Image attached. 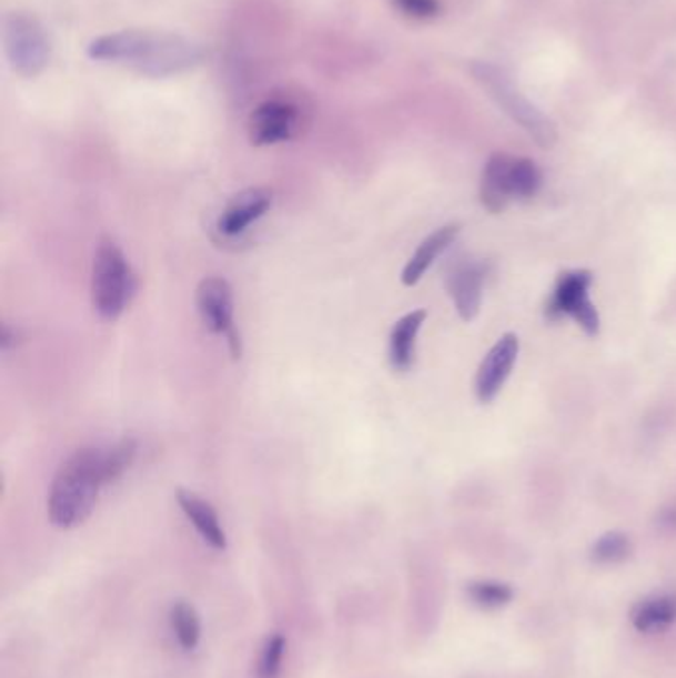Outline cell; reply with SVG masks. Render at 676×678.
<instances>
[{"label":"cell","instance_id":"30bf717a","mask_svg":"<svg viewBox=\"0 0 676 678\" xmlns=\"http://www.w3.org/2000/svg\"><path fill=\"white\" fill-rule=\"evenodd\" d=\"M518 352V335L504 334L496 344L492 345L491 352L484 355L474 382V391L481 403H491L501 393L516 365Z\"/></svg>","mask_w":676,"mask_h":678},{"label":"cell","instance_id":"6da1fadb","mask_svg":"<svg viewBox=\"0 0 676 678\" xmlns=\"http://www.w3.org/2000/svg\"><path fill=\"white\" fill-rule=\"evenodd\" d=\"M138 455L133 438L100 448H78L65 458L48 493V518L60 530H72L92 516L98 496L108 484L115 483Z\"/></svg>","mask_w":676,"mask_h":678},{"label":"cell","instance_id":"e0dca14e","mask_svg":"<svg viewBox=\"0 0 676 678\" xmlns=\"http://www.w3.org/2000/svg\"><path fill=\"white\" fill-rule=\"evenodd\" d=\"M633 556V542L627 534L623 532H607L602 538L595 539L592 549H589V558L599 566H613V564H623Z\"/></svg>","mask_w":676,"mask_h":678},{"label":"cell","instance_id":"ffe728a7","mask_svg":"<svg viewBox=\"0 0 676 678\" xmlns=\"http://www.w3.org/2000/svg\"><path fill=\"white\" fill-rule=\"evenodd\" d=\"M284 652H286V639L280 633L270 635L260 652L256 678H280Z\"/></svg>","mask_w":676,"mask_h":678},{"label":"cell","instance_id":"7a4b0ae2","mask_svg":"<svg viewBox=\"0 0 676 678\" xmlns=\"http://www.w3.org/2000/svg\"><path fill=\"white\" fill-rule=\"evenodd\" d=\"M85 54L93 62L128 65L149 78H168L201 64L204 50L195 40L173 32L120 30L93 38Z\"/></svg>","mask_w":676,"mask_h":678},{"label":"cell","instance_id":"7c38bea8","mask_svg":"<svg viewBox=\"0 0 676 678\" xmlns=\"http://www.w3.org/2000/svg\"><path fill=\"white\" fill-rule=\"evenodd\" d=\"M272 206V193L264 186H251L232 196L219 216V231L226 236H239L256 223Z\"/></svg>","mask_w":676,"mask_h":678},{"label":"cell","instance_id":"9c48e42d","mask_svg":"<svg viewBox=\"0 0 676 678\" xmlns=\"http://www.w3.org/2000/svg\"><path fill=\"white\" fill-rule=\"evenodd\" d=\"M196 310L211 334L223 335L232 355L241 357V335L234 327V296L231 284L221 276L201 280L196 289Z\"/></svg>","mask_w":676,"mask_h":678},{"label":"cell","instance_id":"5b68a950","mask_svg":"<svg viewBox=\"0 0 676 678\" xmlns=\"http://www.w3.org/2000/svg\"><path fill=\"white\" fill-rule=\"evenodd\" d=\"M2 42L10 68L22 78L42 74L52 57V44L44 24L24 10H14L4 17Z\"/></svg>","mask_w":676,"mask_h":678},{"label":"cell","instance_id":"277c9868","mask_svg":"<svg viewBox=\"0 0 676 678\" xmlns=\"http://www.w3.org/2000/svg\"><path fill=\"white\" fill-rule=\"evenodd\" d=\"M542 186V171L532 159L494 153L482 173L481 201L486 211L502 213L509 201L532 199Z\"/></svg>","mask_w":676,"mask_h":678},{"label":"cell","instance_id":"9a60e30c","mask_svg":"<svg viewBox=\"0 0 676 678\" xmlns=\"http://www.w3.org/2000/svg\"><path fill=\"white\" fill-rule=\"evenodd\" d=\"M458 233H461L458 224H445V226L436 229L435 233L428 234L405 264V269L401 272V282L405 286H415L417 282H421V279L426 274V270L431 269L433 262L456 241Z\"/></svg>","mask_w":676,"mask_h":678},{"label":"cell","instance_id":"ba28073f","mask_svg":"<svg viewBox=\"0 0 676 678\" xmlns=\"http://www.w3.org/2000/svg\"><path fill=\"white\" fill-rule=\"evenodd\" d=\"M593 284V274L589 270H569L564 272L556 282L554 294L546 306V316L549 320L572 317L587 335L599 334V312L589 297Z\"/></svg>","mask_w":676,"mask_h":678},{"label":"cell","instance_id":"3957f363","mask_svg":"<svg viewBox=\"0 0 676 678\" xmlns=\"http://www.w3.org/2000/svg\"><path fill=\"white\" fill-rule=\"evenodd\" d=\"M138 290L130 262L112 239H102L92 264V306L98 316L115 322Z\"/></svg>","mask_w":676,"mask_h":678},{"label":"cell","instance_id":"44dd1931","mask_svg":"<svg viewBox=\"0 0 676 678\" xmlns=\"http://www.w3.org/2000/svg\"><path fill=\"white\" fill-rule=\"evenodd\" d=\"M391 4L408 19L431 20L438 17L441 2L438 0H391Z\"/></svg>","mask_w":676,"mask_h":678},{"label":"cell","instance_id":"4fadbf2b","mask_svg":"<svg viewBox=\"0 0 676 678\" xmlns=\"http://www.w3.org/2000/svg\"><path fill=\"white\" fill-rule=\"evenodd\" d=\"M176 504L186 516V520L195 526V530L201 534V538L213 546L214 549L226 548V534H224L219 514L214 510L203 496L179 488L176 490Z\"/></svg>","mask_w":676,"mask_h":678},{"label":"cell","instance_id":"d6986e66","mask_svg":"<svg viewBox=\"0 0 676 678\" xmlns=\"http://www.w3.org/2000/svg\"><path fill=\"white\" fill-rule=\"evenodd\" d=\"M171 627L175 633L176 641L183 649H196V645L201 641V619L193 605L176 601L171 607Z\"/></svg>","mask_w":676,"mask_h":678},{"label":"cell","instance_id":"2e32d148","mask_svg":"<svg viewBox=\"0 0 676 678\" xmlns=\"http://www.w3.org/2000/svg\"><path fill=\"white\" fill-rule=\"evenodd\" d=\"M425 320V310H415L398 317L393 325L390 334V363L395 372H408L413 367L417 335Z\"/></svg>","mask_w":676,"mask_h":678},{"label":"cell","instance_id":"ac0fdd59","mask_svg":"<svg viewBox=\"0 0 676 678\" xmlns=\"http://www.w3.org/2000/svg\"><path fill=\"white\" fill-rule=\"evenodd\" d=\"M466 597L471 604L481 609H501L514 599V589L508 584L494 581V579H476L466 584Z\"/></svg>","mask_w":676,"mask_h":678},{"label":"cell","instance_id":"52a82bcc","mask_svg":"<svg viewBox=\"0 0 676 678\" xmlns=\"http://www.w3.org/2000/svg\"><path fill=\"white\" fill-rule=\"evenodd\" d=\"M306 120V105L294 93H272L252 110L249 140L256 148L294 140Z\"/></svg>","mask_w":676,"mask_h":678},{"label":"cell","instance_id":"5bb4252c","mask_svg":"<svg viewBox=\"0 0 676 678\" xmlns=\"http://www.w3.org/2000/svg\"><path fill=\"white\" fill-rule=\"evenodd\" d=\"M630 623L639 633H660L676 623L675 591H655L639 599L630 609Z\"/></svg>","mask_w":676,"mask_h":678},{"label":"cell","instance_id":"8fae6325","mask_svg":"<svg viewBox=\"0 0 676 678\" xmlns=\"http://www.w3.org/2000/svg\"><path fill=\"white\" fill-rule=\"evenodd\" d=\"M486 280V269L482 262H458L446 276V290L453 297L454 307L464 322H473L478 316L482 304V290Z\"/></svg>","mask_w":676,"mask_h":678},{"label":"cell","instance_id":"8992f818","mask_svg":"<svg viewBox=\"0 0 676 678\" xmlns=\"http://www.w3.org/2000/svg\"><path fill=\"white\" fill-rule=\"evenodd\" d=\"M473 74L476 82H481L491 92L492 98L498 102V105L504 108V112L508 113L512 120L518 121L519 128L528 131L529 138L536 141L539 148H554L557 140L554 123L519 93L518 88L512 84L509 75L502 68L486 64V62H476L473 65Z\"/></svg>","mask_w":676,"mask_h":678},{"label":"cell","instance_id":"7402d4cb","mask_svg":"<svg viewBox=\"0 0 676 678\" xmlns=\"http://www.w3.org/2000/svg\"><path fill=\"white\" fill-rule=\"evenodd\" d=\"M17 337H19V332L17 330H12L9 324H2V335H0V345H2V350L7 352L10 350L12 345H17Z\"/></svg>","mask_w":676,"mask_h":678}]
</instances>
